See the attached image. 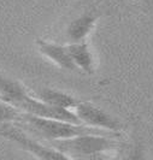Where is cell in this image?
I'll return each mask as SVG.
<instances>
[{"label":"cell","mask_w":153,"mask_h":160,"mask_svg":"<svg viewBox=\"0 0 153 160\" xmlns=\"http://www.w3.org/2000/svg\"><path fill=\"white\" fill-rule=\"evenodd\" d=\"M53 147L65 153L69 158H99L104 153L117 148V142L104 134H82L77 136L52 141Z\"/></svg>","instance_id":"1"},{"label":"cell","mask_w":153,"mask_h":160,"mask_svg":"<svg viewBox=\"0 0 153 160\" xmlns=\"http://www.w3.org/2000/svg\"><path fill=\"white\" fill-rule=\"evenodd\" d=\"M28 125L29 128L35 130L43 137L48 138L51 141H58V140H65L70 137L82 135V134H104V131L98 130L94 128H89L83 124H77L73 122H66V120L53 119V118H45L29 114L22 111L21 120Z\"/></svg>","instance_id":"2"},{"label":"cell","mask_w":153,"mask_h":160,"mask_svg":"<svg viewBox=\"0 0 153 160\" xmlns=\"http://www.w3.org/2000/svg\"><path fill=\"white\" fill-rule=\"evenodd\" d=\"M0 135L10 141L17 143L27 152L32 153L39 159H70L65 153L60 152L56 147H48L38 142L36 140L28 136L22 129L13 125L12 123L0 124Z\"/></svg>","instance_id":"3"},{"label":"cell","mask_w":153,"mask_h":160,"mask_svg":"<svg viewBox=\"0 0 153 160\" xmlns=\"http://www.w3.org/2000/svg\"><path fill=\"white\" fill-rule=\"evenodd\" d=\"M81 124L89 128L101 130L104 132H120L122 124L120 120L112 117L110 113L105 112L100 107L88 102H81L75 106L73 110Z\"/></svg>","instance_id":"4"},{"label":"cell","mask_w":153,"mask_h":160,"mask_svg":"<svg viewBox=\"0 0 153 160\" xmlns=\"http://www.w3.org/2000/svg\"><path fill=\"white\" fill-rule=\"evenodd\" d=\"M36 46L41 53L46 58H48L51 62H53L57 66L65 69V70H70V71L77 70L69 53L68 46L58 45L51 41L43 40V39H38Z\"/></svg>","instance_id":"5"},{"label":"cell","mask_w":153,"mask_h":160,"mask_svg":"<svg viewBox=\"0 0 153 160\" xmlns=\"http://www.w3.org/2000/svg\"><path fill=\"white\" fill-rule=\"evenodd\" d=\"M98 18L99 16L94 11H87L77 18H75L68 25V29H66L68 39L71 42L84 41L87 39V36L92 32V30L94 29Z\"/></svg>","instance_id":"6"},{"label":"cell","mask_w":153,"mask_h":160,"mask_svg":"<svg viewBox=\"0 0 153 160\" xmlns=\"http://www.w3.org/2000/svg\"><path fill=\"white\" fill-rule=\"evenodd\" d=\"M68 49L77 70L88 75H93L95 72V59L87 41L70 42V45H68Z\"/></svg>","instance_id":"7"},{"label":"cell","mask_w":153,"mask_h":160,"mask_svg":"<svg viewBox=\"0 0 153 160\" xmlns=\"http://www.w3.org/2000/svg\"><path fill=\"white\" fill-rule=\"evenodd\" d=\"M36 98L43 101L45 104H48L54 107L65 108V110H71L73 111L75 106L79 104V100L75 99L73 95L58 90L53 88H42L38 92Z\"/></svg>","instance_id":"8"},{"label":"cell","mask_w":153,"mask_h":160,"mask_svg":"<svg viewBox=\"0 0 153 160\" xmlns=\"http://www.w3.org/2000/svg\"><path fill=\"white\" fill-rule=\"evenodd\" d=\"M28 94V90L22 83L0 73V95L3 96L4 100L17 107Z\"/></svg>","instance_id":"9"},{"label":"cell","mask_w":153,"mask_h":160,"mask_svg":"<svg viewBox=\"0 0 153 160\" xmlns=\"http://www.w3.org/2000/svg\"><path fill=\"white\" fill-rule=\"evenodd\" d=\"M22 111L8 101L0 100V124L19 122Z\"/></svg>","instance_id":"10"},{"label":"cell","mask_w":153,"mask_h":160,"mask_svg":"<svg viewBox=\"0 0 153 160\" xmlns=\"http://www.w3.org/2000/svg\"><path fill=\"white\" fill-rule=\"evenodd\" d=\"M147 5L150 8H153V0H147Z\"/></svg>","instance_id":"11"},{"label":"cell","mask_w":153,"mask_h":160,"mask_svg":"<svg viewBox=\"0 0 153 160\" xmlns=\"http://www.w3.org/2000/svg\"><path fill=\"white\" fill-rule=\"evenodd\" d=\"M117 1H120V2H122V1H128V0H117Z\"/></svg>","instance_id":"12"},{"label":"cell","mask_w":153,"mask_h":160,"mask_svg":"<svg viewBox=\"0 0 153 160\" xmlns=\"http://www.w3.org/2000/svg\"><path fill=\"white\" fill-rule=\"evenodd\" d=\"M0 100H4V99H3V96L0 95ZM5 101H6V100H5Z\"/></svg>","instance_id":"13"}]
</instances>
